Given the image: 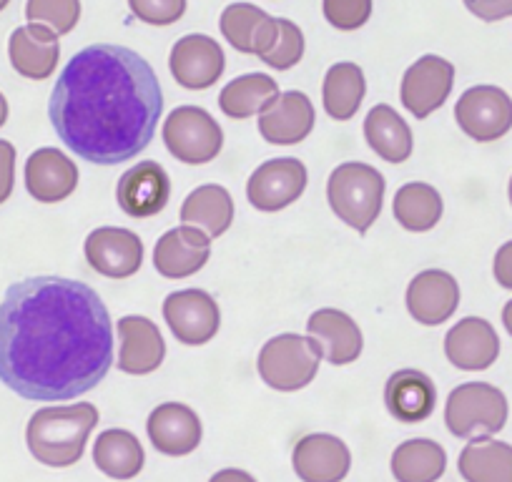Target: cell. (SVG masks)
I'll return each mask as SVG.
<instances>
[{"label":"cell","instance_id":"cell-45","mask_svg":"<svg viewBox=\"0 0 512 482\" xmlns=\"http://www.w3.org/2000/svg\"><path fill=\"white\" fill-rule=\"evenodd\" d=\"M8 3H11V0H0V13L6 11V8H8Z\"/></svg>","mask_w":512,"mask_h":482},{"label":"cell","instance_id":"cell-20","mask_svg":"<svg viewBox=\"0 0 512 482\" xmlns=\"http://www.w3.org/2000/svg\"><path fill=\"white\" fill-rule=\"evenodd\" d=\"M445 354L457 370L482 372L500 357V337L482 317H465L447 332Z\"/></svg>","mask_w":512,"mask_h":482},{"label":"cell","instance_id":"cell-40","mask_svg":"<svg viewBox=\"0 0 512 482\" xmlns=\"http://www.w3.org/2000/svg\"><path fill=\"white\" fill-rule=\"evenodd\" d=\"M467 11L485 23L505 21L512 16V0H462Z\"/></svg>","mask_w":512,"mask_h":482},{"label":"cell","instance_id":"cell-4","mask_svg":"<svg viewBox=\"0 0 512 482\" xmlns=\"http://www.w3.org/2000/svg\"><path fill=\"white\" fill-rule=\"evenodd\" d=\"M387 181L374 166L362 161H347L329 174L327 199L339 221L367 234L369 226L382 214V201Z\"/></svg>","mask_w":512,"mask_h":482},{"label":"cell","instance_id":"cell-31","mask_svg":"<svg viewBox=\"0 0 512 482\" xmlns=\"http://www.w3.org/2000/svg\"><path fill=\"white\" fill-rule=\"evenodd\" d=\"M447 470V452L440 442L417 437L392 452V475L397 482H437Z\"/></svg>","mask_w":512,"mask_h":482},{"label":"cell","instance_id":"cell-39","mask_svg":"<svg viewBox=\"0 0 512 482\" xmlns=\"http://www.w3.org/2000/svg\"><path fill=\"white\" fill-rule=\"evenodd\" d=\"M16 186V146L0 141V204H6Z\"/></svg>","mask_w":512,"mask_h":482},{"label":"cell","instance_id":"cell-9","mask_svg":"<svg viewBox=\"0 0 512 482\" xmlns=\"http://www.w3.org/2000/svg\"><path fill=\"white\" fill-rule=\"evenodd\" d=\"M164 319L174 337L186 347L211 342L221 327L219 304L204 289L171 292L164 302Z\"/></svg>","mask_w":512,"mask_h":482},{"label":"cell","instance_id":"cell-25","mask_svg":"<svg viewBox=\"0 0 512 482\" xmlns=\"http://www.w3.org/2000/svg\"><path fill=\"white\" fill-rule=\"evenodd\" d=\"M384 405L397 422H425L437 407V387L425 372L400 370L384 385Z\"/></svg>","mask_w":512,"mask_h":482},{"label":"cell","instance_id":"cell-38","mask_svg":"<svg viewBox=\"0 0 512 482\" xmlns=\"http://www.w3.org/2000/svg\"><path fill=\"white\" fill-rule=\"evenodd\" d=\"M128 8L149 26H171L186 13V0H128Z\"/></svg>","mask_w":512,"mask_h":482},{"label":"cell","instance_id":"cell-16","mask_svg":"<svg viewBox=\"0 0 512 482\" xmlns=\"http://www.w3.org/2000/svg\"><path fill=\"white\" fill-rule=\"evenodd\" d=\"M121 349H118L116 367L126 375H151L161 367L166 357V342L159 327L149 317L128 314L116 324Z\"/></svg>","mask_w":512,"mask_h":482},{"label":"cell","instance_id":"cell-27","mask_svg":"<svg viewBox=\"0 0 512 482\" xmlns=\"http://www.w3.org/2000/svg\"><path fill=\"white\" fill-rule=\"evenodd\" d=\"M181 221L184 226L204 231L209 239H216L234 224V199L219 184L196 186L181 204Z\"/></svg>","mask_w":512,"mask_h":482},{"label":"cell","instance_id":"cell-2","mask_svg":"<svg viewBox=\"0 0 512 482\" xmlns=\"http://www.w3.org/2000/svg\"><path fill=\"white\" fill-rule=\"evenodd\" d=\"M164 91L149 61L131 48L96 43L68 61L48 116L58 139L83 161H131L154 141Z\"/></svg>","mask_w":512,"mask_h":482},{"label":"cell","instance_id":"cell-29","mask_svg":"<svg viewBox=\"0 0 512 482\" xmlns=\"http://www.w3.org/2000/svg\"><path fill=\"white\" fill-rule=\"evenodd\" d=\"M279 98V86L267 73H246L226 83L219 93V108L229 118L244 121L251 116H262Z\"/></svg>","mask_w":512,"mask_h":482},{"label":"cell","instance_id":"cell-6","mask_svg":"<svg viewBox=\"0 0 512 482\" xmlns=\"http://www.w3.org/2000/svg\"><path fill=\"white\" fill-rule=\"evenodd\" d=\"M507 397L487 382H465L445 402L447 430L460 440L492 437L507 422Z\"/></svg>","mask_w":512,"mask_h":482},{"label":"cell","instance_id":"cell-35","mask_svg":"<svg viewBox=\"0 0 512 482\" xmlns=\"http://www.w3.org/2000/svg\"><path fill=\"white\" fill-rule=\"evenodd\" d=\"M26 18L56 36H66L81 21V0H28Z\"/></svg>","mask_w":512,"mask_h":482},{"label":"cell","instance_id":"cell-36","mask_svg":"<svg viewBox=\"0 0 512 482\" xmlns=\"http://www.w3.org/2000/svg\"><path fill=\"white\" fill-rule=\"evenodd\" d=\"M304 58V33L297 23L279 18L277 38L272 41L269 51L264 53L262 61L274 71H289Z\"/></svg>","mask_w":512,"mask_h":482},{"label":"cell","instance_id":"cell-42","mask_svg":"<svg viewBox=\"0 0 512 482\" xmlns=\"http://www.w3.org/2000/svg\"><path fill=\"white\" fill-rule=\"evenodd\" d=\"M209 482H256L254 475H249L246 470H236V467H226L219 470Z\"/></svg>","mask_w":512,"mask_h":482},{"label":"cell","instance_id":"cell-28","mask_svg":"<svg viewBox=\"0 0 512 482\" xmlns=\"http://www.w3.org/2000/svg\"><path fill=\"white\" fill-rule=\"evenodd\" d=\"M93 462L106 477L118 482L134 480L144 470L146 452L139 437L128 430H106L96 437Z\"/></svg>","mask_w":512,"mask_h":482},{"label":"cell","instance_id":"cell-33","mask_svg":"<svg viewBox=\"0 0 512 482\" xmlns=\"http://www.w3.org/2000/svg\"><path fill=\"white\" fill-rule=\"evenodd\" d=\"M392 211H395V219L402 229L422 234V231L435 229L437 221L442 219L445 204H442V196L435 186L410 181V184L397 189Z\"/></svg>","mask_w":512,"mask_h":482},{"label":"cell","instance_id":"cell-5","mask_svg":"<svg viewBox=\"0 0 512 482\" xmlns=\"http://www.w3.org/2000/svg\"><path fill=\"white\" fill-rule=\"evenodd\" d=\"M322 347L302 334H277L269 339L256 359L264 385L277 392H297L312 385L322 362Z\"/></svg>","mask_w":512,"mask_h":482},{"label":"cell","instance_id":"cell-11","mask_svg":"<svg viewBox=\"0 0 512 482\" xmlns=\"http://www.w3.org/2000/svg\"><path fill=\"white\" fill-rule=\"evenodd\" d=\"M307 166L299 159L264 161L246 181V196L259 211H282L292 206L307 189Z\"/></svg>","mask_w":512,"mask_h":482},{"label":"cell","instance_id":"cell-3","mask_svg":"<svg viewBox=\"0 0 512 482\" xmlns=\"http://www.w3.org/2000/svg\"><path fill=\"white\" fill-rule=\"evenodd\" d=\"M96 425L98 410L91 402L43 407L26 427L28 450L46 467H71L86 452Z\"/></svg>","mask_w":512,"mask_h":482},{"label":"cell","instance_id":"cell-1","mask_svg":"<svg viewBox=\"0 0 512 482\" xmlns=\"http://www.w3.org/2000/svg\"><path fill=\"white\" fill-rule=\"evenodd\" d=\"M113 365V322L88 284L31 277L0 302V382L33 402L91 392Z\"/></svg>","mask_w":512,"mask_h":482},{"label":"cell","instance_id":"cell-34","mask_svg":"<svg viewBox=\"0 0 512 482\" xmlns=\"http://www.w3.org/2000/svg\"><path fill=\"white\" fill-rule=\"evenodd\" d=\"M269 21H272V16L264 13L262 8L251 6V3H231L221 13L219 28L234 51L254 56Z\"/></svg>","mask_w":512,"mask_h":482},{"label":"cell","instance_id":"cell-32","mask_svg":"<svg viewBox=\"0 0 512 482\" xmlns=\"http://www.w3.org/2000/svg\"><path fill=\"white\" fill-rule=\"evenodd\" d=\"M367 93V81H364V71L357 63H334L324 76L322 86V101L324 111L334 118V121H349L357 116L359 106Z\"/></svg>","mask_w":512,"mask_h":482},{"label":"cell","instance_id":"cell-21","mask_svg":"<svg viewBox=\"0 0 512 482\" xmlns=\"http://www.w3.org/2000/svg\"><path fill=\"white\" fill-rule=\"evenodd\" d=\"M314 121L317 113L307 93L287 91L259 116V134L272 146H294L312 134Z\"/></svg>","mask_w":512,"mask_h":482},{"label":"cell","instance_id":"cell-12","mask_svg":"<svg viewBox=\"0 0 512 482\" xmlns=\"http://www.w3.org/2000/svg\"><path fill=\"white\" fill-rule=\"evenodd\" d=\"M88 264L93 272L108 279L134 277L144 264V241L131 229L121 226H101L86 236Z\"/></svg>","mask_w":512,"mask_h":482},{"label":"cell","instance_id":"cell-41","mask_svg":"<svg viewBox=\"0 0 512 482\" xmlns=\"http://www.w3.org/2000/svg\"><path fill=\"white\" fill-rule=\"evenodd\" d=\"M492 274H495L497 284L512 292V241L502 244L495 254V264H492Z\"/></svg>","mask_w":512,"mask_h":482},{"label":"cell","instance_id":"cell-26","mask_svg":"<svg viewBox=\"0 0 512 482\" xmlns=\"http://www.w3.org/2000/svg\"><path fill=\"white\" fill-rule=\"evenodd\" d=\"M364 139L369 149L387 164H405L415 149L412 129L387 103H377L364 118Z\"/></svg>","mask_w":512,"mask_h":482},{"label":"cell","instance_id":"cell-43","mask_svg":"<svg viewBox=\"0 0 512 482\" xmlns=\"http://www.w3.org/2000/svg\"><path fill=\"white\" fill-rule=\"evenodd\" d=\"M502 324H505L507 334L512 337V299L505 304V309H502Z\"/></svg>","mask_w":512,"mask_h":482},{"label":"cell","instance_id":"cell-14","mask_svg":"<svg viewBox=\"0 0 512 482\" xmlns=\"http://www.w3.org/2000/svg\"><path fill=\"white\" fill-rule=\"evenodd\" d=\"M169 196L171 179L164 166L156 161H141L131 166L116 186L118 206L134 219H151L161 214L169 204Z\"/></svg>","mask_w":512,"mask_h":482},{"label":"cell","instance_id":"cell-46","mask_svg":"<svg viewBox=\"0 0 512 482\" xmlns=\"http://www.w3.org/2000/svg\"><path fill=\"white\" fill-rule=\"evenodd\" d=\"M510 204H512V179H510Z\"/></svg>","mask_w":512,"mask_h":482},{"label":"cell","instance_id":"cell-10","mask_svg":"<svg viewBox=\"0 0 512 482\" xmlns=\"http://www.w3.org/2000/svg\"><path fill=\"white\" fill-rule=\"evenodd\" d=\"M452 86H455V66L442 56L427 53L420 61L412 63L405 71V76H402V106L417 121H425L430 113L445 106V101L452 93Z\"/></svg>","mask_w":512,"mask_h":482},{"label":"cell","instance_id":"cell-18","mask_svg":"<svg viewBox=\"0 0 512 482\" xmlns=\"http://www.w3.org/2000/svg\"><path fill=\"white\" fill-rule=\"evenodd\" d=\"M211 239L194 226L169 229L154 247V269L166 279H186L206 267Z\"/></svg>","mask_w":512,"mask_h":482},{"label":"cell","instance_id":"cell-37","mask_svg":"<svg viewBox=\"0 0 512 482\" xmlns=\"http://www.w3.org/2000/svg\"><path fill=\"white\" fill-rule=\"evenodd\" d=\"M324 18L337 31H357L372 16V0H322Z\"/></svg>","mask_w":512,"mask_h":482},{"label":"cell","instance_id":"cell-23","mask_svg":"<svg viewBox=\"0 0 512 482\" xmlns=\"http://www.w3.org/2000/svg\"><path fill=\"white\" fill-rule=\"evenodd\" d=\"M8 58L16 73L28 81H46L56 73L58 58H61V43L58 36L48 28L28 23L16 28L8 41Z\"/></svg>","mask_w":512,"mask_h":482},{"label":"cell","instance_id":"cell-7","mask_svg":"<svg viewBox=\"0 0 512 482\" xmlns=\"http://www.w3.org/2000/svg\"><path fill=\"white\" fill-rule=\"evenodd\" d=\"M164 144L181 164L201 166L221 154L224 131L206 108L179 106L164 121Z\"/></svg>","mask_w":512,"mask_h":482},{"label":"cell","instance_id":"cell-24","mask_svg":"<svg viewBox=\"0 0 512 482\" xmlns=\"http://www.w3.org/2000/svg\"><path fill=\"white\" fill-rule=\"evenodd\" d=\"M307 332L334 367L352 365L362 354V329L342 309H317L309 317Z\"/></svg>","mask_w":512,"mask_h":482},{"label":"cell","instance_id":"cell-8","mask_svg":"<svg viewBox=\"0 0 512 482\" xmlns=\"http://www.w3.org/2000/svg\"><path fill=\"white\" fill-rule=\"evenodd\" d=\"M455 118L472 141L490 144L512 129V98L497 86H472L457 101Z\"/></svg>","mask_w":512,"mask_h":482},{"label":"cell","instance_id":"cell-19","mask_svg":"<svg viewBox=\"0 0 512 482\" xmlns=\"http://www.w3.org/2000/svg\"><path fill=\"white\" fill-rule=\"evenodd\" d=\"M146 432L154 450L169 457L191 455L204 435L199 415L181 402H164L156 407L146 422Z\"/></svg>","mask_w":512,"mask_h":482},{"label":"cell","instance_id":"cell-17","mask_svg":"<svg viewBox=\"0 0 512 482\" xmlns=\"http://www.w3.org/2000/svg\"><path fill=\"white\" fill-rule=\"evenodd\" d=\"M460 307V287L450 272L425 269L407 287V309L425 327H440Z\"/></svg>","mask_w":512,"mask_h":482},{"label":"cell","instance_id":"cell-22","mask_svg":"<svg viewBox=\"0 0 512 482\" xmlns=\"http://www.w3.org/2000/svg\"><path fill=\"white\" fill-rule=\"evenodd\" d=\"M78 186L76 161L68 159L63 151L38 149L26 161V189L41 204L66 201Z\"/></svg>","mask_w":512,"mask_h":482},{"label":"cell","instance_id":"cell-13","mask_svg":"<svg viewBox=\"0 0 512 482\" xmlns=\"http://www.w3.org/2000/svg\"><path fill=\"white\" fill-rule=\"evenodd\" d=\"M169 68L179 86L189 91H206L224 73L226 56L214 38L204 33H189L171 48Z\"/></svg>","mask_w":512,"mask_h":482},{"label":"cell","instance_id":"cell-15","mask_svg":"<svg viewBox=\"0 0 512 482\" xmlns=\"http://www.w3.org/2000/svg\"><path fill=\"white\" fill-rule=\"evenodd\" d=\"M292 465L302 482H342L352 470V452L339 437L314 432L294 445Z\"/></svg>","mask_w":512,"mask_h":482},{"label":"cell","instance_id":"cell-30","mask_svg":"<svg viewBox=\"0 0 512 482\" xmlns=\"http://www.w3.org/2000/svg\"><path fill=\"white\" fill-rule=\"evenodd\" d=\"M457 470L465 482H512V445L492 437L467 442Z\"/></svg>","mask_w":512,"mask_h":482},{"label":"cell","instance_id":"cell-44","mask_svg":"<svg viewBox=\"0 0 512 482\" xmlns=\"http://www.w3.org/2000/svg\"><path fill=\"white\" fill-rule=\"evenodd\" d=\"M6 121H8V101H6V96L0 93V129L6 126Z\"/></svg>","mask_w":512,"mask_h":482}]
</instances>
